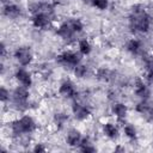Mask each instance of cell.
<instances>
[{"mask_svg": "<svg viewBox=\"0 0 153 153\" xmlns=\"http://www.w3.org/2000/svg\"><path fill=\"white\" fill-rule=\"evenodd\" d=\"M152 18L140 5L131 8V14L129 17V27L133 32H147L151 27Z\"/></svg>", "mask_w": 153, "mask_h": 153, "instance_id": "obj_1", "label": "cell"}, {"mask_svg": "<svg viewBox=\"0 0 153 153\" xmlns=\"http://www.w3.org/2000/svg\"><path fill=\"white\" fill-rule=\"evenodd\" d=\"M12 131L14 135H22V134H29L32 133L36 129V123L32 117L30 116H23L22 118L12 122L11 124Z\"/></svg>", "mask_w": 153, "mask_h": 153, "instance_id": "obj_2", "label": "cell"}, {"mask_svg": "<svg viewBox=\"0 0 153 153\" xmlns=\"http://www.w3.org/2000/svg\"><path fill=\"white\" fill-rule=\"evenodd\" d=\"M56 60L61 65L72 66V67H75L76 65L80 63V56L76 53H73V51H65V53L60 54Z\"/></svg>", "mask_w": 153, "mask_h": 153, "instance_id": "obj_3", "label": "cell"}, {"mask_svg": "<svg viewBox=\"0 0 153 153\" xmlns=\"http://www.w3.org/2000/svg\"><path fill=\"white\" fill-rule=\"evenodd\" d=\"M14 57L16 60L22 65V66H27L32 61V53L30 48L27 47H20L14 51Z\"/></svg>", "mask_w": 153, "mask_h": 153, "instance_id": "obj_4", "label": "cell"}, {"mask_svg": "<svg viewBox=\"0 0 153 153\" xmlns=\"http://www.w3.org/2000/svg\"><path fill=\"white\" fill-rule=\"evenodd\" d=\"M29 98V90L26 86H18L13 91V99L17 104H25Z\"/></svg>", "mask_w": 153, "mask_h": 153, "instance_id": "obj_5", "label": "cell"}, {"mask_svg": "<svg viewBox=\"0 0 153 153\" xmlns=\"http://www.w3.org/2000/svg\"><path fill=\"white\" fill-rule=\"evenodd\" d=\"M72 111H73L74 117L76 120H79V121H82V120L87 118L90 116V114H91L90 109L86 105H82V104H79V103H74L73 104Z\"/></svg>", "mask_w": 153, "mask_h": 153, "instance_id": "obj_6", "label": "cell"}, {"mask_svg": "<svg viewBox=\"0 0 153 153\" xmlns=\"http://www.w3.org/2000/svg\"><path fill=\"white\" fill-rule=\"evenodd\" d=\"M31 12H33V14L43 13V14L48 16L49 18H51V16L54 14V7L48 2H39V4H35L31 7Z\"/></svg>", "mask_w": 153, "mask_h": 153, "instance_id": "obj_7", "label": "cell"}, {"mask_svg": "<svg viewBox=\"0 0 153 153\" xmlns=\"http://www.w3.org/2000/svg\"><path fill=\"white\" fill-rule=\"evenodd\" d=\"M59 92L62 97H66V98H73L76 96V91L74 88V85L69 80H66L61 84Z\"/></svg>", "mask_w": 153, "mask_h": 153, "instance_id": "obj_8", "label": "cell"}, {"mask_svg": "<svg viewBox=\"0 0 153 153\" xmlns=\"http://www.w3.org/2000/svg\"><path fill=\"white\" fill-rule=\"evenodd\" d=\"M31 22L33 24L35 27H38V29H44L49 25V22H50V18L43 13H35L31 18Z\"/></svg>", "mask_w": 153, "mask_h": 153, "instance_id": "obj_9", "label": "cell"}, {"mask_svg": "<svg viewBox=\"0 0 153 153\" xmlns=\"http://www.w3.org/2000/svg\"><path fill=\"white\" fill-rule=\"evenodd\" d=\"M74 33H75V32H74V30L72 29L69 22H66V23L61 24V25L59 26V29H57V35H59L62 39H65V41L73 38Z\"/></svg>", "mask_w": 153, "mask_h": 153, "instance_id": "obj_10", "label": "cell"}, {"mask_svg": "<svg viewBox=\"0 0 153 153\" xmlns=\"http://www.w3.org/2000/svg\"><path fill=\"white\" fill-rule=\"evenodd\" d=\"M16 78H17V80H18L22 85H24V86H26V87H29V86L31 85V82H32V79H31L30 73H29L26 69H24V68H19V69L16 72Z\"/></svg>", "mask_w": 153, "mask_h": 153, "instance_id": "obj_11", "label": "cell"}, {"mask_svg": "<svg viewBox=\"0 0 153 153\" xmlns=\"http://www.w3.org/2000/svg\"><path fill=\"white\" fill-rule=\"evenodd\" d=\"M135 93L137 97L142 98V99H146L148 98L149 96V90L148 87L146 86V84L142 81V80H136V84H135Z\"/></svg>", "mask_w": 153, "mask_h": 153, "instance_id": "obj_12", "label": "cell"}, {"mask_svg": "<svg viewBox=\"0 0 153 153\" xmlns=\"http://www.w3.org/2000/svg\"><path fill=\"white\" fill-rule=\"evenodd\" d=\"M2 12H4V14L7 17V18H11V19H16V18H18L19 16H20V8L17 6V5H6L5 7H4V10H2Z\"/></svg>", "mask_w": 153, "mask_h": 153, "instance_id": "obj_13", "label": "cell"}, {"mask_svg": "<svg viewBox=\"0 0 153 153\" xmlns=\"http://www.w3.org/2000/svg\"><path fill=\"white\" fill-rule=\"evenodd\" d=\"M81 139H82V137H81L80 133H79L78 130L73 129V130H71V131L68 133L66 141H67V143H68L69 146H79L80 142H81Z\"/></svg>", "mask_w": 153, "mask_h": 153, "instance_id": "obj_14", "label": "cell"}, {"mask_svg": "<svg viewBox=\"0 0 153 153\" xmlns=\"http://www.w3.org/2000/svg\"><path fill=\"white\" fill-rule=\"evenodd\" d=\"M103 133L105 134V136H108L109 139H112V140H115L118 136V129L112 123H105L103 126Z\"/></svg>", "mask_w": 153, "mask_h": 153, "instance_id": "obj_15", "label": "cell"}, {"mask_svg": "<svg viewBox=\"0 0 153 153\" xmlns=\"http://www.w3.org/2000/svg\"><path fill=\"white\" fill-rule=\"evenodd\" d=\"M111 110H112V114L118 118H124L127 116V111H128L127 106L124 104H122V103H115L112 105Z\"/></svg>", "mask_w": 153, "mask_h": 153, "instance_id": "obj_16", "label": "cell"}, {"mask_svg": "<svg viewBox=\"0 0 153 153\" xmlns=\"http://www.w3.org/2000/svg\"><path fill=\"white\" fill-rule=\"evenodd\" d=\"M127 50L134 55H137L141 51V43L137 39H130L127 43Z\"/></svg>", "mask_w": 153, "mask_h": 153, "instance_id": "obj_17", "label": "cell"}, {"mask_svg": "<svg viewBox=\"0 0 153 153\" xmlns=\"http://www.w3.org/2000/svg\"><path fill=\"white\" fill-rule=\"evenodd\" d=\"M81 152H85V153H92L96 151V148L92 146V143L90 142L88 137H85V139H81V142L79 145Z\"/></svg>", "mask_w": 153, "mask_h": 153, "instance_id": "obj_18", "label": "cell"}, {"mask_svg": "<svg viewBox=\"0 0 153 153\" xmlns=\"http://www.w3.org/2000/svg\"><path fill=\"white\" fill-rule=\"evenodd\" d=\"M91 44L87 39H81L79 41V51L82 54V55H88L91 53Z\"/></svg>", "mask_w": 153, "mask_h": 153, "instance_id": "obj_19", "label": "cell"}, {"mask_svg": "<svg viewBox=\"0 0 153 153\" xmlns=\"http://www.w3.org/2000/svg\"><path fill=\"white\" fill-rule=\"evenodd\" d=\"M85 1H87L88 4H91L92 6H94L99 10H106L109 6L108 0H85Z\"/></svg>", "mask_w": 153, "mask_h": 153, "instance_id": "obj_20", "label": "cell"}, {"mask_svg": "<svg viewBox=\"0 0 153 153\" xmlns=\"http://www.w3.org/2000/svg\"><path fill=\"white\" fill-rule=\"evenodd\" d=\"M74 74L76 78H84L87 74V67L85 65H76L74 67Z\"/></svg>", "mask_w": 153, "mask_h": 153, "instance_id": "obj_21", "label": "cell"}, {"mask_svg": "<svg viewBox=\"0 0 153 153\" xmlns=\"http://www.w3.org/2000/svg\"><path fill=\"white\" fill-rule=\"evenodd\" d=\"M97 78H98L99 80L108 81V80H110V78H111V72H110L109 69L100 68V69H98V72H97Z\"/></svg>", "mask_w": 153, "mask_h": 153, "instance_id": "obj_22", "label": "cell"}, {"mask_svg": "<svg viewBox=\"0 0 153 153\" xmlns=\"http://www.w3.org/2000/svg\"><path fill=\"white\" fill-rule=\"evenodd\" d=\"M123 131H124L126 136H128L129 139H135V137H136V129H135V127L131 126V124H127V126H124Z\"/></svg>", "mask_w": 153, "mask_h": 153, "instance_id": "obj_23", "label": "cell"}, {"mask_svg": "<svg viewBox=\"0 0 153 153\" xmlns=\"http://www.w3.org/2000/svg\"><path fill=\"white\" fill-rule=\"evenodd\" d=\"M68 22H69V24H71V26H72V29L74 30L75 33L82 31V23H81L79 19H71V20H68Z\"/></svg>", "mask_w": 153, "mask_h": 153, "instance_id": "obj_24", "label": "cell"}, {"mask_svg": "<svg viewBox=\"0 0 153 153\" xmlns=\"http://www.w3.org/2000/svg\"><path fill=\"white\" fill-rule=\"evenodd\" d=\"M146 68H147V74L146 78L149 82H153V60H149L146 63Z\"/></svg>", "mask_w": 153, "mask_h": 153, "instance_id": "obj_25", "label": "cell"}, {"mask_svg": "<svg viewBox=\"0 0 153 153\" xmlns=\"http://www.w3.org/2000/svg\"><path fill=\"white\" fill-rule=\"evenodd\" d=\"M149 109H151V106H149L146 102H141V103H139V104L136 105V110H137L140 114H142V115H146V114L149 111Z\"/></svg>", "mask_w": 153, "mask_h": 153, "instance_id": "obj_26", "label": "cell"}, {"mask_svg": "<svg viewBox=\"0 0 153 153\" xmlns=\"http://www.w3.org/2000/svg\"><path fill=\"white\" fill-rule=\"evenodd\" d=\"M8 97H10V92L2 86V87L0 88V99H1V102H6Z\"/></svg>", "mask_w": 153, "mask_h": 153, "instance_id": "obj_27", "label": "cell"}, {"mask_svg": "<svg viewBox=\"0 0 153 153\" xmlns=\"http://www.w3.org/2000/svg\"><path fill=\"white\" fill-rule=\"evenodd\" d=\"M44 151H45V148L42 143H38L33 147V152H36V153H41V152H44Z\"/></svg>", "mask_w": 153, "mask_h": 153, "instance_id": "obj_28", "label": "cell"}, {"mask_svg": "<svg viewBox=\"0 0 153 153\" xmlns=\"http://www.w3.org/2000/svg\"><path fill=\"white\" fill-rule=\"evenodd\" d=\"M146 116L148 117V120H149L151 122H153V108H151V109H149V111L146 114Z\"/></svg>", "mask_w": 153, "mask_h": 153, "instance_id": "obj_29", "label": "cell"}, {"mask_svg": "<svg viewBox=\"0 0 153 153\" xmlns=\"http://www.w3.org/2000/svg\"><path fill=\"white\" fill-rule=\"evenodd\" d=\"M1 1H2V2H5V1H6V0H1Z\"/></svg>", "mask_w": 153, "mask_h": 153, "instance_id": "obj_30", "label": "cell"}]
</instances>
